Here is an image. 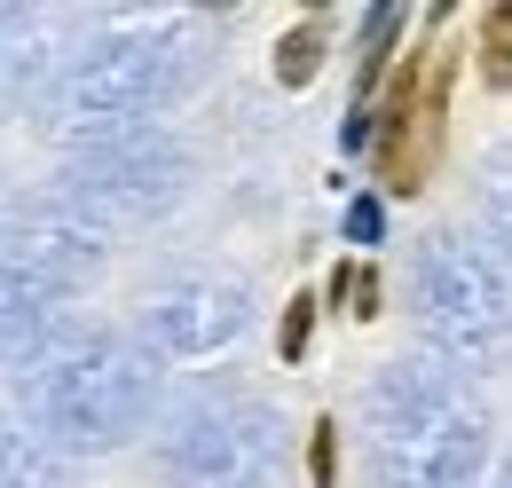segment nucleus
<instances>
[{
  "label": "nucleus",
  "instance_id": "obj_11",
  "mask_svg": "<svg viewBox=\"0 0 512 488\" xmlns=\"http://www.w3.org/2000/svg\"><path fill=\"white\" fill-rule=\"evenodd\" d=\"M481 229H489V252L512 284V142L481 158Z\"/></svg>",
  "mask_w": 512,
  "mask_h": 488
},
{
  "label": "nucleus",
  "instance_id": "obj_18",
  "mask_svg": "<svg viewBox=\"0 0 512 488\" xmlns=\"http://www.w3.org/2000/svg\"><path fill=\"white\" fill-rule=\"evenodd\" d=\"M8 213H16V197H8V174H0V229H8Z\"/></svg>",
  "mask_w": 512,
  "mask_h": 488
},
{
  "label": "nucleus",
  "instance_id": "obj_14",
  "mask_svg": "<svg viewBox=\"0 0 512 488\" xmlns=\"http://www.w3.org/2000/svg\"><path fill=\"white\" fill-rule=\"evenodd\" d=\"M402 24H410V16H402V8H371V16H363V63H355V87H363V95H371V87H379V63H386V40H394V32H402Z\"/></svg>",
  "mask_w": 512,
  "mask_h": 488
},
{
  "label": "nucleus",
  "instance_id": "obj_19",
  "mask_svg": "<svg viewBox=\"0 0 512 488\" xmlns=\"http://www.w3.org/2000/svg\"><path fill=\"white\" fill-rule=\"evenodd\" d=\"M497 488H512V465H505V473H497Z\"/></svg>",
  "mask_w": 512,
  "mask_h": 488
},
{
  "label": "nucleus",
  "instance_id": "obj_10",
  "mask_svg": "<svg viewBox=\"0 0 512 488\" xmlns=\"http://www.w3.org/2000/svg\"><path fill=\"white\" fill-rule=\"evenodd\" d=\"M64 481H71V457L16 402H0V488H64Z\"/></svg>",
  "mask_w": 512,
  "mask_h": 488
},
{
  "label": "nucleus",
  "instance_id": "obj_15",
  "mask_svg": "<svg viewBox=\"0 0 512 488\" xmlns=\"http://www.w3.org/2000/svg\"><path fill=\"white\" fill-rule=\"evenodd\" d=\"M379 221H386L379 197H355V205H347V237L355 244H379Z\"/></svg>",
  "mask_w": 512,
  "mask_h": 488
},
{
  "label": "nucleus",
  "instance_id": "obj_7",
  "mask_svg": "<svg viewBox=\"0 0 512 488\" xmlns=\"http://www.w3.org/2000/svg\"><path fill=\"white\" fill-rule=\"evenodd\" d=\"M253 323V300L237 276H213V268H190V276H166L142 292V315L134 331L158 347V363H213L245 339Z\"/></svg>",
  "mask_w": 512,
  "mask_h": 488
},
{
  "label": "nucleus",
  "instance_id": "obj_8",
  "mask_svg": "<svg viewBox=\"0 0 512 488\" xmlns=\"http://www.w3.org/2000/svg\"><path fill=\"white\" fill-rule=\"evenodd\" d=\"M0 252L24 268V276H40L56 300H71L79 284H95L103 276V221H87L79 205L64 197H16V213H8V229H0Z\"/></svg>",
  "mask_w": 512,
  "mask_h": 488
},
{
  "label": "nucleus",
  "instance_id": "obj_16",
  "mask_svg": "<svg viewBox=\"0 0 512 488\" xmlns=\"http://www.w3.org/2000/svg\"><path fill=\"white\" fill-rule=\"evenodd\" d=\"M308 347V300H292V315H284V355H300Z\"/></svg>",
  "mask_w": 512,
  "mask_h": 488
},
{
  "label": "nucleus",
  "instance_id": "obj_6",
  "mask_svg": "<svg viewBox=\"0 0 512 488\" xmlns=\"http://www.w3.org/2000/svg\"><path fill=\"white\" fill-rule=\"evenodd\" d=\"M190 189V150L166 134V126H142V134H119V142H95L64 158V205H79L87 221L103 229H134V221H166Z\"/></svg>",
  "mask_w": 512,
  "mask_h": 488
},
{
  "label": "nucleus",
  "instance_id": "obj_5",
  "mask_svg": "<svg viewBox=\"0 0 512 488\" xmlns=\"http://www.w3.org/2000/svg\"><path fill=\"white\" fill-rule=\"evenodd\" d=\"M284 426L253 394H190L158 426V473L166 488H276Z\"/></svg>",
  "mask_w": 512,
  "mask_h": 488
},
{
  "label": "nucleus",
  "instance_id": "obj_9",
  "mask_svg": "<svg viewBox=\"0 0 512 488\" xmlns=\"http://www.w3.org/2000/svg\"><path fill=\"white\" fill-rule=\"evenodd\" d=\"M56 331H64V300L0 252V370H24Z\"/></svg>",
  "mask_w": 512,
  "mask_h": 488
},
{
  "label": "nucleus",
  "instance_id": "obj_1",
  "mask_svg": "<svg viewBox=\"0 0 512 488\" xmlns=\"http://www.w3.org/2000/svg\"><path fill=\"white\" fill-rule=\"evenodd\" d=\"M205 63V24L197 16H111L103 40H87L79 56L40 95V134L64 142V158L142 134Z\"/></svg>",
  "mask_w": 512,
  "mask_h": 488
},
{
  "label": "nucleus",
  "instance_id": "obj_12",
  "mask_svg": "<svg viewBox=\"0 0 512 488\" xmlns=\"http://www.w3.org/2000/svg\"><path fill=\"white\" fill-rule=\"evenodd\" d=\"M323 48H331V16L292 24V32L276 40V79H284V87H308V79L323 71Z\"/></svg>",
  "mask_w": 512,
  "mask_h": 488
},
{
  "label": "nucleus",
  "instance_id": "obj_3",
  "mask_svg": "<svg viewBox=\"0 0 512 488\" xmlns=\"http://www.w3.org/2000/svg\"><path fill=\"white\" fill-rule=\"evenodd\" d=\"M363 465L379 488H481L489 410L442 363H386L363 386Z\"/></svg>",
  "mask_w": 512,
  "mask_h": 488
},
{
  "label": "nucleus",
  "instance_id": "obj_2",
  "mask_svg": "<svg viewBox=\"0 0 512 488\" xmlns=\"http://www.w3.org/2000/svg\"><path fill=\"white\" fill-rule=\"evenodd\" d=\"M166 394V363L142 331H56L32 363L16 370V410L48 433L64 457H103L127 449L134 433L150 426Z\"/></svg>",
  "mask_w": 512,
  "mask_h": 488
},
{
  "label": "nucleus",
  "instance_id": "obj_17",
  "mask_svg": "<svg viewBox=\"0 0 512 488\" xmlns=\"http://www.w3.org/2000/svg\"><path fill=\"white\" fill-rule=\"evenodd\" d=\"M331 433H339V426L323 418V426H316V488H331Z\"/></svg>",
  "mask_w": 512,
  "mask_h": 488
},
{
  "label": "nucleus",
  "instance_id": "obj_4",
  "mask_svg": "<svg viewBox=\"0 0 512 488\" xmlns=\"http://www.w3.org/2000/svg\"><path fill=\"white\" fill-rule=\"evenodd\" d=\"M418 331L449 370H489L512 347V284L497 252L473 237H434L418 252Z\"/></svg>",
  "mask_w": 512,
  "mask_h": 488
},
{
  "label": "nucleus",
  "instance_id": "obj_13",
  "mask_svg": "<svg viewBox=\"0 0 512 488\" xmlns=\"http://www.w3.org/2000/svg\"><path fill=\"white\" fill-rule=\"evenodd\" d=\"M481 79H489V87H512V0L481 8Z\"/></svg>",
  "mask_w": 512,
  "mask_h": 488
}]
</instances>
